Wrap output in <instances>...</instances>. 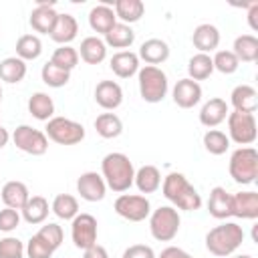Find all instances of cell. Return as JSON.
<instances>
[{"label":"cell","instance_id":"6da1fadb","mask_svg":"<svg viewBox=\"0 0 258 258\" xmlns=\"http://www.w3.org/2000/svg\"><path fill=\"white\" fill-rule=\"evenodd\" d=\"M161 191L167 202L173 204L175 210H185V212H196L202 208V196L198 189L187 181V177L179 171H171L163 177L161 181Z\"/></svg>","mask_w":258,"mask_h":258},{"label":"cell","instance_id":"7a4b0ae2","mask_svg":"<svg viewBox=\"0 0 258 258\" xmlns=\"http://www.w3.org/2000/svg\"><path fill=\"white\" fill-rule=\"evenodd\" d=\"M101 175H103V179H105L109 189H113L117 194H123L133 185L135 167H133V161L125 153L113 151V153H107L103 157Z\"/></svg>","mask_w":258,"mask_h":258},{"label":"cell","instance_id":"3957f363","mask_svg":"<svg viewBox=\"0 0 258 258\" xmlns=\"http://www.w3.org/2000/svg\"><path fill=\"white\" fill-rule=\"evenodd\" d=\"M244 242V230L236 222H224L206 234V250L218 258L234 254Z\"/></svg>","mask_w":258,"mask_h":258},{"label":"cell","instance_id":"277c9868","mask_svg":"<svg viewBox=\"0 0 258 258\" xmlns=\"http://www.w3.org/2000/svg\"><path fill=\"white\" fill-rule=\"evenodd\" d=\"M137 83H139V95L145 103H161L169 89L167 75L159 67H151V64H145L137 71Z\"/></svg>","mask_w":258,"mask_h":258},{"label":"cell","instance_id":"5b68a950","mask_svg":"<svg viewBox=\"0 0 258 258\" xmlns=\"http://www.w3.org/2000/svg\"><path fill=\"white\" fill-rule=\"evenodd\" d=\"M228 171L236 183H254L258 177V151L254 147H238L230 155Z\"/></svg>","mask_w":258,"mask_h":258},{"label":"cell","instance_id":"8992f818","mask_svg":"<svg viewBox=\"0 0 258 258\" xmlns=\"http://www.w3.org/2000/svg\"><path fill=\"white\" fill-rule=\"evenodd\" d=\"M179 212L173 206H159L149 214V232L157 242H171L179 232Z\"/></svg>","mask_w":258,"mask_h":258},{"label":"cell","instance_id":"52a82bcc","mask_svg":"<svg viewBox=\"0 0 258 258\" xmlns=\"http://www.w3.org/2000/svg\"><path fill=\"white\" fill-rule=\"evenodd\" d=\"M44 135L58 145H77L85 139V127L67 117H52L46 121Z\"/></svg>","mask_w":258,"mask_h":258},{"label":"cell","instance_id":"ba28073f","mask_svg":"<svg viewBox=\"0 0 258 258\" xmlns=\"http://www.w3.org/2000/svg\"><path fill=\"white\" fill-rule=\"evenodd\" d=\"M228 121V139L238 143L240 147H248L256 141L258 129H256V117L254 113H240L232 111L226 117Z\"/></svg>","mask_w":258,"mask_h":258},{"label":"cell","instance_id":"9c48e42d","mask_svg":"<svg viewBox=\"0 0 258 258\" xmlns=\"http://www.w3.org/2000/svg\"><path fill=\"white\" fill-rule=\"evenodd\" d=\"M113 208L127 222H143L151 214V204L141 194H121L115 200Z\"/></svg>","mask_w":258,"mask_h":258},{"label":"cell","instance_id":"30bf717a","mask_svg":"<svg viewBox=\"0 0 258 258\" xmlns=\"http://www.w3.org/2000/svg\"><path fill=\"white\" fill-rule=\"evenodd\" d=\"M12 141L20 151L28 155H44L48 149V137L44 135V131L30 125H18L12 133Z\"/></svg>","mask_w":258,"mask_h":258},{"label":"cell","instance_id":"8fae6325","mask_svg":"<svg viewBox=\"0 0 258 258\" xmlns=\"http://www.w3.org/2000/svg\"><path fill=\"white\" fill-rule=\"evenodd\" d=\"M71 238L79 250L97 244V218L93 214H77L71 220Z\"/></svg>","mask_w":258,"mask_h":258},{"label":"cell","instance_id":"7c38bea8","mask_svg":"<svg viewBox=\"0 0 258 258\" xmlns=\"http://www.w3.org/2000/svg\"><path fill=\"white\" fill-rule=\"evenodd\" d=\"M77 191L85 202H101L107 194V183L101 173L85 171L77 179Z\"/></svg>","mask_w":258,"mask_h":258},{"label":"cell","instance_id":"4fadbf2b","mask_svg":"<svg viewBox=\"0 0 258 258\" xmlns=\"http://www.w3.org/2000/svg\"><path fill=\"white\" fill-rule=\"evenodd\" d=\"M173 103L181 109H191L202 101V85L191 79H179L171 91Z\"/></svg>","mask_w":258,"mask_h":258},{"label":"cell","instance_id":"5bb4252c","mask_svg":"<svg viewBox=\"0 0 258 258\" xmlns=\"http://www.w3.org/2000/svg\"><path fill=\"white\" fill-rule=\"evenodd\" d=\"M95 101L105 111H115L123 103V89L115 81H99L95 87Z\"/></svg>","mask_w":258,"mask_h":258},{"label":"cell","instance_id":"9a60e30c","mask_svg":"<svg viewBox=\"0 0 258 258\" xmlns=\"http://www.w3.org/2000/svg\"><path fill=\"white\" fill-rule=\"evenodd\" d=\"M56 16H58V12L54 10V4L40 0V2L32 8L28 22H30L32 30H36V32H40V34H50V30H52V26H54V22H56Z\"/></svg>","mask_w":258,"mask_h":258},{"label":"cell","instance_id":"2e32d148","mask_svg":"<svg viewBox=\"0 0 258 258\" xmlns=\"http://www.w3.org/2000/svg\"><path fill=\"white\" fill-rule=\"evenodd\" d=\"M228 113H230L228 103L224 99H220V97H214V99H210V101H206L202 105V109H200V123L204 127H208V129H214V127H218L220 123L226 121Z\"/></svg>","mask_w":258,"mask_h":258},{"label":"cell","instance_id":"e0dca14e","mask_svg":"<svg viewBox=\"0 0 258 258\" xmlns=\"http://www.w3.org/2000/svg\"><path fill=\"white\" fill-rule=\"evenodd\" d=\"M77 32H79L77 18L73 14H69V12H64V14H58L56 16V22H54V26H52V30H50L48 36L56 44L67 46V44H71L77 38Z\"/></svg>","mask_w":258,"mask_h":258},{"label":"cell","instance_id":"ac0fdd59","mask_svg":"<svg viewBox=\"0 0 258 258\" xmlns=\"http://www.w3.org/2000/svg\"><path fill=\"white\" fill-rule=\"evenodd\" d=\"M232 216L242 220L258 218V194L256 191H238L232 194Z\"/></svg>","mask_w":258,"mask_h":258},{"label":"cell","instance_id":"d6986e66","mask_svg":"<svg viewBox=\"0 0 258 258\" xmlns=\"http://www.w3.org/2000/svg\"><path fill=\"white\" fill-rule=\"evenodd\" d=\"M0 196H2V202L6 208H12V210H22L30 198V191L26 187L24 181H18V179H12V181H6L0 189Z\"/></svg>","mask_w":258,"mask_h":258},{"label":"cell","instance_id":"ffe728a7","mask_svg":"<svg viewBox=\"0 0 258 258\" xmlns=\"http://www.w3.org/2000/svg\"><path fill=\"white\" fill-rule=\"evenodd\" d=\"M208 212L216 220L232 218V194H228L226 187L216 185L210 191V198H208Z\"/></svg>","mask_w":258,"mask_h":258},{"label":"cell","instance_id":"44dd1931","mask_svg":"<svg viewBox=\"0 0 258 258\" xmlns=\"http://www.w3.org/2000/svg\"><path fill=\"white\" fill-rule=\"evenodd\" d=\"M115 24H117V16H115L113 6L101 2V4H97V6L91 8V12H89V26L95 32H99V34L105 36Z\"/></svg>","mask_w":258,"mask_h":258},{"label":"cell","instance_id":"7402d4cb","mask_svg":"<svg viewBox=\"0 0 258 258\" xmlns=\"http://www.w3.org/2000/svg\"><path fill=\"white\" fill-rule=\"evenodd\" d=\"M141 60H145V64L157 67L161 62H165L169 58V44L161 38H147L141 46H139V54Z\"/></svg>","mask_w":258,"mask_h":258},{"label":"cell","instance_id":"603a6c76","mask_svg":"<svg viewBox=\"0 0 258 258\" xmlns=\"http://www.w3.org/2000/svg\"><path fill=\"white\" fill-rule=\"evenodd\" d=\"M191 42L194 46L198 48V52H212L218 48L220 44V30L214 26V24H200L194 28V34H191Z\"/></svg>","mask_w":258,"mask_h":258},{"label":"cell","instance_id":"cb8c5ba5","mask_svg":"<svg viewBox=\"0 0 258 258\" xmlns=\"http://www.w3.org/2000/svg\"><path fill=\"white\" fill-rule=\"evenodd\" d=\"M230 103H232L234 111L254 113L258 107V93L252 85H238L230 93Z\"/></svg>","mask_w":258,"mask_h":258},{"label":"cell","instance_id":"d4e9b609","mask_svg":"<svg viewBox=\"0 0 258 258\" xmlns=\"http://www.w3.org/2000/svg\"><path fill=\"white\" fill-rule=\"evenodd\" d=\"M109 67L119 79H129L139 71V56L131 50H119L111 56Z\"/></svg>","mask_w":258,"mask_h":258},{"label":"cell","instance_id":"484cf974","mask_svg":"<svg viewBox=\"0 0 258 258\" xmlns=\"http://www.w3.org/2000/svg\"><path fill=\"white\" fill-rule=\"evenodd\" d=\"M77 52L87 64H99L107 58V44L99 36H87L81 40V48Z\"/></svg>","mask_w":258,"mask_h":258},{"label":"cell","instance_id":"4316f807","mask_svg":"<svg viewBox=\"0 0 258 258\" xmlns=\"http://www.w3.org/2000/svg\"><path fill=\"white\" fill-rule=\"evenodd\" d=\"M28 113L38 121H48L54 117V101L48 93H32L28 99Z\"/></svg>","mask_w":258,"mask_h":258},{"label":"cell","instance_id":"83f0119b","mask_svg":"<svg viewBox=\"0 0 258 258\" xmlns=\"http://www.w3.org/2000/svg\"><path fill=\"white\" fill-rule=\"evenodd\" d=\"M20 212H22V218H24L26 224H32V226L42 224L48 218V212H50L48 210V200L44 196H30L26 206Z\"/></svg>","mask_w":258,"mask_h":258},{"label":"cell","instance_id":"f1b7e54d","mask_svg":"<svg viewBox=\"0 0 258 258\" xmlns=\"http://www.w3.org/2000/svg\"><path fill=\"white\" fill-rule=\"evenodd\" d=\"M133 183L137 185V189L141 194H153L161 187V173L155 165H141L135 171V179Z\"/></svg>","mask_w":258,"mask_h":258},{"label":"cell","instance_id":"f546056e","mask_svg":"<svg viewBox=\"0 0 258 258\" xmlns=\"http://www.w3.org/2000/svg\"><path fill=\"white\" fill-rule=\"evenodd\" d=\"M113 10L115 16L123 22V24H133L137 20H141L143 12H145V4L141 0H117L113 2Z\"/></svg>","mask_w":258,"mask_h":258},{"label":"cell","instance_id":"4dcf8cb0","mask_svg":"<svg viewBox=\"0 0 258 258\" xmlns=\"http://www.w3.org/2000/svg\"><path fill=\"white\" fill-rule=\"evenodd\" d=\"M26 77V62L18 56H6L0 60V81L16 85Z\"/></svg>","mask_w":258,"mask_h":258},{"label":"cell","instance_id":"1f68e13d","mask_svg":"<svg viewBox=\"0 0 258 258\" xmlns=\"http://www.w3.org/2000/svg\"><path fill=\"white\" fill-rule=\"evenodd\" d=\"M232 52L240 62H254L258 58V38L254 34H240L234 40Z\"/></svg>","mask_w":258,"mask_h":258},{"label":"cell","instance_id":"d6a6232c","mask_svg":"<svg viewBox=\"0 0 258 258\" xmlns=\"http://www.w3.org/2000/svg\"><path fill=\"white\" fill-rule=\"evenodd\" d=\"M95 131L103 139H115L123 133V121L115 113H101L95 119Z\"/></svg>","mask_w":258,"mask_h":258},{"label":"cell","instance_id":"836d02e7","mask_svg":"<svg viewBox=\"0 0 258 258\" xmlns=\"http://www.w3.org/2000/svg\"><path fill=\"white\" fill-rule=\"evenodd\" d=\"M135 42V32L129 24L117 22L107 34H105V44L113 48H129Z\"/></svg>","mask_w":258,"mask_h":258},{"label":"cell","instance_id":"e575fe53","mask_svg":"<svg viewBox=\"0 0 258 258\" xmlns=\"http://www.w3.org/2000/svg\"><path fill=\"white\" fill-rule=\"evenodd\" d=\"M212 73H214V62H212L210 54L198 52L187 60V79H191V81H196V83L206 81Z\"/></svg>","mask_w":258,"mask_h":258},{"label":"cell","instance_id":"d590c367","mask_svg":"<svg viewBox=\"0 0 258 258\" xmlns=\"http://www.w3.org/2000/svg\"><path fill=\"white\" fill-rule=\"evenodd\" d=\"M40 52H42V40L36 34H22L16 40V56L22 58L24 62L38 58Z\"/></svg>","mask_w":258,"mask_h":258},{"label":"cell","instance_id":"8d00e7d4","mask_svg":"<svg viewBox=\"0 0 258 258\" xmlns=\"http://www.w3.org/2000/svg\"><path fill=\"white\" fill-rule=\"evenodd\" d=\"M50 210L60 220H73L79 214V202L71 194H58V196H54V200L50 204Z\"/></svg>","mask_w":258,"mask_h":258},{"label":"cell","instance_id":"74e56055","mask_svg":"<svg viewBox=\"0 0 258 258\" xmlns=\"http://www.w3.org/2000/svg\"><path fill=\"white\" fill-rule=\"evenodd\" d=\"M204 147L212 155H224L230 149V139L220 129H208L204 133Z\"/></svg>","mask_w":258,"mask_h":258},{"label":"cell","instance_id":"f35d334b","mask_svg":"<svg viewBox=\"0 0 258 258\" xmlns=\"http://www.w3.org/2000/svg\"><path fill=\"white\" fill-rule=\"evenodd\" d=\"M40 79H42V83H44L46 87L60 89V87H64V85L71 81V73H67V71L54 67V64L48 60V62L42 64V69H40Z\"/></svg>","mask_w":258,"mask_h":258},{"label":"cell","instance_id":"ab89813d","mask_svg":"<svg viewBox=\"0 0 258 258\" xmlns=\"http://www.w3.org/2000/svg\"><path fill=\"white\" fill-rule=\"evenodd\" d=\"M50 62H52L54 67H58V69L71 73V71L79 64V52H77V48H73L71 44H67V46H58V48L52 52Z\"/></svg>","mask_w":258,"mask_h":258},{"label":"cell","instance_id":"60d3db41","mask_svg":"<svg viewBox=\"0 0 258 258\" xmlns=\"http://www.w3.org/2000/svg\"><path fill=\"white\" fill-rule=\"evenodd\" d=\"M212 62H214V71H220L222 75H232L240 67V60L232 50H216V54L212 56Z\"/></svg>","mask_w":258,"mask_h":258},{"label":"cell","instance_id":"b9f144b4","mask_svg":"<svg viewBox=\"0 0 258 258\" xmlns=\"http://www.w3.org/2000/svg\"><path fill=\"white\" fill-rule=\"evenodd\" d=\"M52 250H56V248H60V244H62V238H64V234H62V228L58 226V224H54V222H48V224H44L38 232H36Z\"/></svg>","mask_w":258,"mask_h":258},{"label":"cell","instance_id":"7bdbcfd3","mask_svg":"<svg viewBox=\"0 0 258 258\" xmlns=\"http://www.w3.org/2000/svg\"><path fill=\"white\" fill-rule=\"evenodd\" d=\"M24 250H26V256H28V258H50V256L54 254V250H52L38 234L30 236L28 244L24 246Z\"/></svg>","mask_w":258,"mask_h":258},{"label":"cell","instance_id":"ee69618b","mask_svg":"<svg viewBox=\"0 0 258 258\" xmlns=\"http://www.w3.org/2000/svg\"><path fill=\"white\" fill-rule=\"evenodd\" d=\"M24 252V244L18 238L6 236L0 240V258H22Z\"/></svg>","mask_w":258,"mask_h":258},{"label":"cell","instance_id":"f6af8a7d","mask_svg":"<svg viewBox=\"0 0 258 258\" xmlns=\"http://www.w3.org/2000/svg\"><path fill=\"white\" fill-rule=\"evenodd\" d=\"M20 224V214L18 210H12V208H4L0 210V232H12L16 230Z\"/></svg>","mask_w":258,"mask_h":258},{"label":"cell","instance_id":"bcb514c9","mask_svg":"<svg viewBox=\"0 0 258 258\" xmlns=\"http://www.w3.org/2000/svg\"><path fill=\"white\" fill-rule=\"evenodd\" d=\"M123 258H157V256H155V252H153L151 246H145V244H133V246L125 248Z\"/></svg>","mask_w":258,"mask_h":258},{"label":"cell","instance_id":"7dc6e473","mask_svg":"<svg viewBox=\"0 0 258 258\" xmlns=\"http://www.w3.org/2000/svg\"><path fill=\"white\" fill-rule=\"evenodd\" d=\"M83 258H109V252L101 244H93L91 248L83 250Z\"/></svg>","mask_w":258,"mask_h":258},{"label":"cell","instance_id":"c3c4849f","mask_svg":"<svg viewBox=\"0 0 258 258\" xmlns=\"http://www.w3.org/2000/svg\"><path fill=\"white\" fill-rule=\"evenodd\" d=\"M157 258H194V256H189L185 250H181L177 246H167L161 250V254Z\"/></svg>","mask_w":258,"mask_h":258},{"label":"cell","instance_id":"681fc988","mask_svg":"<svg viewBox=\"0 0 258 258\" xmlns=\"http://www.w3.org/2000/svg\"><path fill=\"white\" fill-rule=\"evenodd\" d=\"M256 16H258V2H250V6H248V24H250L252 30H258Z\"/></svg>","mask_w":258,"mask_h":258},{"label":"cell","instance_id":"f907efd6","mask_svg":"<svg viewBox=\"0 0 258 258\" xmlns=\"http://www.w3.org/2000/svg\"><path fill=\"white\" fill-rule=\"evenodd\" d=\"M8 141H10V133L0 125V149H2V147H6V145H8Z\"/></svg>","mask_w":258,"mask_h":258},{"label":"cell","instance_id":"816d5d0a","mask_svg":"<svg viewBox=\"0 0 258 258\" xmlns=\"http://www.w3.org/2000/svg\"><path fill=\"white\" fill-rule=\"evenodd\" d=\"M234 258H252L250 254H238V256H234Z\"/></svg>","mask_w":258,"mask_h":258},{"label":"cell","instance_id":"f5cc1de1","mask_svg":"<svg viewBox=\"0 0 258 258\" xmlns=\"http://www.w3.org/2000/svg\"><path fill=\"white\" fill-rule=\"evenodd\" d=\"M0 101H2V87H0Z\"/></svg>","mask_w":258,"mask_h":258}]
</instances>
